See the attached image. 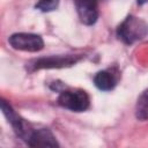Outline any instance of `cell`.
Returning <instances> with one entry per match:
<instances>
[{"mask_svg":"<svg viewBox=\"0 0 148 148\" xmlns=\"http://www.w3.org/2000/svg\"><path fill=\"white\" fill-rule=\"evenodd\" d=\"M13 49L25 52H38L44 47V40L40 36L35 34L18 32L14 34L8 39Z\"/></svg>","mask_w":148,"mask_h":148,"instance_id":"cell-2","label":"cell"},{"mask_svg":"<svg viewBox=\"0 0 148 148\" xmlns=\"http://www.w3.org/2000/svg\"><path fill=\"white\" fill-rule=\"evenodd\" d=\"M58 6H59V0H39L36 5V8L44 13H47L57 9Z\"/></svg>","mask_w":148,"mask_h":148,"instance_id":"cell-10","label":"cell"},{"mask_svg":"<svg viewBox=\"0 0 148 148\" xmlns=\"http://www.w3.org/2000/svg\"><path fill=\"white\" fill-rule=\"evenodd\" d=\"M94 82H95V86L99 90H104V91H109V90L113 89L116 86V80H114L113 75L111 73H109L108 71L98 72L94 77Z\"/></svg>","mask_w":148,"mask_h":148,"instance_id":"cell-8","label":"cell"},{"mask_svg":"<svg viewBox=\"0 0 148 148\" xmlns=\"http://www.w3.org/2000/svg\"><path fill=\"white\" fill-rule=\"evenodd\" d=\"M118 37L125 44H133L143 39L148 34V24L136 16H127L117 30Z\"/></svg>","mask_w":148,"mask_h":148,"instance_id":"cell-1","label":"cell"},{"mask_svg":"<svg viewBox=\"0 0 148 148\" xmlns=\"http://www.w3.org/2000/svg\"><path fill=\"white\" fill-rule=\"evenodd\" d=\"M81 59L80 56H51L47 58H40L34 62L35 69L42 68H62L69 67L76 64Z\"/></svg>","mask_w":148,"mask_h":148,"instance_id":"cell-6","label":"cell"},{"mask_svg":"<svg viewBox=\"0 0 148 148\" xmlns=\"http://www.w3.org/2000/svg\"><path fill=\"white\" fill-rule=\"evenodd\" d=\"M28 145L31 147H58L59 143L57 142L53 133L47 128H40L34 131Z\"/></svg>","mask_w":148,"mask_h":148,"instance_id":"cell-7","label":"cell"},{"mask_svg":"<svg viewBox=\"0 0 148 148\" xmlns=\"http://www.w3.org/2000/svg\"><path fill=\"white\" fill-rule=\"evenodd\" d=\"M1 110H2V113L5 114V117L8 119V123H10L15 133L20 138H22L23 140H25L28 142L34 131L29 130L28 124L12 109V106L6 101H1Z\"/></svg>","mask_w":148,"mask_h":148,"instance_id":"cell-4","label":"cell"},{"mask_svg":"<svg viewBox=\"0 0 148 148\" xmlns=\"http://www.w3.org/2000/svg\"><path fill=\"white\" fill-rule=\"evenodd\" d=\"M135 117L138 120H148V89L145 90L138 98L135 105Z\"/></svg>","mask_w":148,"mask_h":148,"instance_id":"cell-9","label":"cell"},{"mask_svg":"<svg viewBox=\"0 0 148 148\" xmlns=\"http://www.w3.org/2000/svg\"><path fill=\"white\" fill-rule=\"evenodd\" d=\"M148 2V0H138V3H140V5H143V3H147Z\"/></svg>","mask_w":148,"mask_h":148,"instance_id":"cell-11","label":"cell"},{"mask_svg":"<svg viewBox=\"0 0 148 148\" xmlns=\"http://www.w3.org/2000/svg\"><path fill=\"white\" fill-rule=\"evenodd\" d=\"M89 96L83 90H66L58 97V103L68 110L81 112L89 108Z\"/></svg>","mask_w":148,"mask_h":148,"instance_id":"cell-3","label":"cell"},{"mask_svg":"<svg viewBox=\"0 0 148 148\" xmlns=\"http://www.w3.org/2000/svg\"><path fill=\"white\" fill-rule=\"evenodd\" d=\"M77 15L82 23L94 24L98 18V0H74Z\"/></svg>","mask_w":148,"mask_h":148,"instance_id":"cell-5","label":"cell"}]
</instances>
